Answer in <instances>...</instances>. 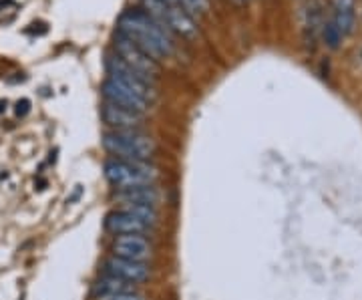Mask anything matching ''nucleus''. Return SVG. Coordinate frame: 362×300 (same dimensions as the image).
<instances>
[{
	"instance_id": "nucleus-1",
	"label": "nucleus",
	"mask_w": 362,
	"mask_h": 300,
	"mask_svg": "<svg viewBox=\"0 0 362 300\" xmlns=\"http://www.w3.org/2000/svg\"><path fill=\"white\" fill-rule=\"evenodd\" d=\"M117 33L133 40L156 61L168 59L175 52V37L141 8L125 11L121 14L117 23Z\"/></svg>"
},
{
	"instance_id": "nucleus-2",
	"label": "nucleus",
	"mask_w": 362,
	"mask_h": 300,
	"mask_svg": "<svg viewBox=\"0 0 362 300\" xmlns=\"http://www.w3.org/2000/svg\"><path fill=\"white\" fill-rule=\"evenodd\" d=\"M107 182L115 185L117 190H131L141 185H153L159 178V170L149 161H135V159H119L111 157L103 166Z\"/></svg>"
},
{
	"instance_id": "nucleus-3",
	"label": "nucleus",
	"mask_w": 362,
	"mask_h": 300,
	"mask_svg": "<svg viewBox=\"0 0 362 300\" xmlns=\"http://www.w3.org/2000/svg\"><path fill=\"white\" fill-rule=\"evenodd\" d=\"M105 151L119 159L149 161L156 154V142L141 131H109L103 135Z\"/></svg>"
},
{
	"instance_id": "nucleus-4",
	"label": "nucleus",
	"mask_w": 362,
	"mask_h": 300,
	"mask_svg": "<svg viewBox=\"0 0 362 300\" xmlns=\"http://www.w3.org/2000/svg\"><path fill=\"white\" fill-rule=\"evenodd\" d=\"M105 69H107V77L115 79L117 83L133 89L137 95H141L143 99H147L149 103L156 101V79L147 77V75H143L139 71H135L133 67L125 65L117 54H109L107 57Z\"/></svg>"
},
{
	"instance_id": "nucleus-5",
	"label": "nucleus",
	"mask_w": 362,
	"mask_h": 300,
	"mask_svg": "<svg viewBox=\"0 0 362 300\" xmlns=\"http://www.w3.org/2000/svg\"><path fill=\"white\" fill-rule=\"evenodd\" d=\"M113 54H117L125 65L133 67L135 71H139L147 77L157 79L159 75V63L151 54L143 51L141 47H137L133 40H129L127 37H123L121 33H117L115 39H113Z\"/></svg>"
},
{
	"instance_id": "nucleus-6",
	"label": "nucleus",
	"mask_w": 362,
	"mask_h": 300,
	"mask_svg": "<svg viewBox=\"0 0 362 300\" xmlns=\"http://www.w3.org/2000/svg\"><path fill=\"white\" fill-rule=\"evenodd\" d=\"M101 93H103L105 101L119 105V107H125V109H131V111H137V113H143V115H145V111L151 105L147 99H143L141 95H137L133 89L117 83L115 79L111 77H107L103 81Z\"/></svg>"
},
{
	"instance_id": "nucleus-7",
	"label": "nucleus",
	"mask_w": 362,
	"mask_h": 300,
	"mask_svg": "<svg viewBox=\"0 0 362 300\" xmlns=\"http://www.w3.org/2000/svg\"><path fill=\"white\" fill-rule=\"evenodd\" d=\"M101 119L113 131H139L145 121V115L105 101L101 107Z\"/></svg>"
},
{
	"instance_id": "nucleus-8",
	"label": "nucleus",
	"mask_w": 362,
	"mask_h": 300,
	"mask_svg": "<svg viewBox=\"0 0 362 300\" xmlns=\"http://www.w3.org/2000/svg\"><path fill=\"white\" fill-rule=\"evenodd\" d=\"M105 275L117 276V278H123L127 282H143L149 278V266L145 262L129 260V258H121V256H109L103 264Z\"/></svg>"
},
{
	"instance_id": "nucleus-9",
	"label": "nucleus",
	"mask_w": 362,
	"mask_h": 300,
	"mask_svg": "<svg viewBox=\"0 0 362 300\" xmlns=\"http://www.w3.org/2000/svg\"><path fill=\"white\" fill-rule=\"evenodd\" d=\"M151 254H153V248H151L149 240H145L141 234L117 236L113 242V256L145 262L151 258Z\"/></svg>"
},
{
	"instance_id": "nucleus-10",
	"label": "nucleus",
	"mask_w": 362,
	"mask_h": 300,
	"mask_svg": "<svg viewBox=\"0 0 362 300\" xmlns=\"http://www.w3.org/2000/svg\"><path fill=\"white\" fill-rule=\"evenodd\" d=\"M163 26L168 28L173 37L195 39L199 35V26H197L195 16H192L187 11H183L181 6H171V4H168Z\"/></svg>"
},
{
	"instance_id": "nucleus-11",
	"label": "nucleus",
	"mask_w": 362,
	"mask_h": 300,
	"mask_svg": "<svg viewBox=\"0 0 362 300\" xmlns=\"http://www.w3.org/2000/svg\"><path fill=\"white\" fill-rule=\"evenodd\" d=\"M105 228L113 234H143L147 232L151 226H147L145 222H141L139 218H135L133 214L125 212V209H117V212H111L105 220Z\"/></svg>"
},
{
	"instance_id": "nucleus-12",
	"label": "nucleus",
	"mask_w": 362,
	"mask_h": 300,
	"mask_svg": "<svg viewBox=\"0 0 362 300\" xmlns=\"http://www.w3.org/2000/svg\"><path fill=\"white\" fill-rule=\"evenodd\" d=\"M163 194L159 192V188L153 185H141V188H131V190H119L115 194L117 202L121 204H149L157 206L161 202Z\"/></svg>"
},
{
	"instance_id": "nucleus-13",
	"label": "nucleus",
	"mask_w": 362,
	"mask_h": 300,
	"mask_svg": "<svg viewBox=\"0 0 362 300\" xmlns=\"http://www.w3.org/2000/svg\"><path fill=\"white\" fill-rule=\"evenodd\" d=\"M354 18H356V14H354V0H334L330 21L342 33V37H346V35L352 33Z\"/></svg>"
},
{
	"instance_id": "nucleus-14",
	"label": "nucleus",
	"mask_w": 362,
	"mask_h": 300,
	"mask_svg": "<svg viewBox=\"0 0 362 300\" xmlns=\"http://www.w3.org/2000/svg\"><path fill=\"white\" fill-rule=\"evenodd\" d=\"M127 292H137V287L133 282H127L123 278L105 275L97 280L95 284V294L97 296H109V294H127Z\"/></svg>"
},
{
	"instance_id": "nucleus-15",
	"label": "nucleus",
	"mask_w": 362,
	"mask_h": 300,
	"mask_svg": "<svg viewBox=\"0 0 362 300\" xmlns=\"http://www.w3.org/2000/svg\"><path fill=\"white\" fill-rule=\"evenodd\" d=\"M121 209L133 214L135 218H139V220L147 224V226H153V224L157 222V218H159L156 206H149V204H123Z\"/></svg>"
},
{
	"instance_id": "nucleus-16",
	"label": "nucleus",
	"mask_w": 362,
	"mask_h": 300,
	"mask_svg": "<svg viewBox=\"0 0 362 300\" xmlns=\"http://www.w3.org/2000/svg\"><path fill=\"white\" fill-rule=\"evenodd\" d=\"M322 39H324V45L328 47V49H338L340 47V42H342V33L338 30L337 26H334V23L332 21H326L322 25Z\"/></svg>"
},
{
	"instance_id": "nucleus-17",
	"label": "nucleus",
	"mask_w": 362,
	"mask_h": 300,
	"mask_svg": "<svg viewBox=\"0 0 362 300\" xmlns=\"http://www.w3.org/2000/svg\"><path fill=\"white\" fill-rule=\"evenodd\" d=\"M180 4L192 16H202L209 11V0H180Z\"/></svg>"
},
{
	"instance_id": "nucleus-18",
	"label": "nucleus",
	"mask_w": 362,
	"mask_h": 300,
	"mask_svg": "<svg viewBox=\"0 0 362 300\" xmlns=\"http://www.w3.org/2000/svg\"><path fill=\"white\" fill-rule=\"evenodd\" d=\"M99 300H145L139 292H127V294H109V296H99Z\"/></svg>"
},
{
	"instance_id": "nucleus-19",
	"label": "nucleus",
	"mask_w": 362,
	"mask_h": 300,
	"mask_svg": "<svg viewBox=\"0 0 362 300\" xmlns=\"http://www.w3.org/2000/svg\"><path fill=\"white\" fill-rule=\"evenodd\" d=\"M28 111H30V101H28V99H23V101H18V103H16V115H21V117H23V115H26Z\"/></svg>"
},
{
	"instance_id": "nucleus-20",
	"label": "nucleus",
	"mask_w": 362,
	"mask_h": 300,
	"mask_svg": "<svg viewBox=\"0 0 362 300\" xmlns=\"http://www.w3.org/2000/svg\"><path fill=\"white\" fill-rule=\"evenodd\" d=\"M163 2H168V4H171V6H181L180 0H163Z\"/></svg>"
},
{
	"instance_id": "nucleus-21",
	"label": "nucleus",
	"mask_w": 362,
	"mask_h": 300,
	"mask_svg": "<svg viewBox=\"0 0 362 300\" xmlns=\"http://www.w3.org/2000/svg\"><path fill=\"white\" fill-rule=\"evenodd\" d=\"M8 4V0H0V8H4Z\"/></svg>"
}]
</instances>
